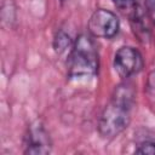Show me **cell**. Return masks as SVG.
I'll return each mask as SVG.
<instances>
[{"label":"cell","instance_id":"cell-9","mask_svg":"<svg viewBox=\"0 0 155 155\" xmlns=\"http://www.w3.org/2000/svg\"><path fill=\"white\" fill-rule=\"evenodd\" d=\"M144 4L149 18L153 22H155V0H144Z\"/></svg>","mask_w":155,"mask_h":155},{"label":"cell","instance_id":"cell-7","mask_svg":"<svg viewBox=\"0 0 155 155\" xmlns=\"http://www.w3.org/2000/svg\"><path fill=\"white\" fill-rule=\"evenodd\" d=\"M114 5L124 11V12H130L131 15L137 10V0H113Z\"/></svg>","mask_w":155,"mask_h":155},{"label":"cell","instance_id":"cell-10","mask_svg":"<svg viewBox=\"0 0 155 155\" xmlns=\"http://www.w3.org/2000/svg\"><path fill=\"white\" fill-rule=\"evenodd\" d=\"M147 88H148L149 93L155 94V70H153V71L148 75V80H147Z\"/></svg>","mask_w":155,"mask_h":155},{"label":"cell","instance_id":"cell-8","mask_svg":"<svg viewBox=\"0 0 155 155\" xmlns=\"http://www.w3.org/2000/svg\"><path fill=\"white\" fill-rule=\"evenodd\" d=\"M137 154H147V155H155V143L154 142H143L136 149Z\"/></svg>","mask_w":155,"mask_h":155},{"label":"cell","instance_id":"cell-2","mask_svg":"<svg viewBox=\"0 0 155 155\" xmlns=\"http://www.w3.org/2000/svg\"><path fill=\"white\" fill-rule=\"evenodd\" d=\"M98 67L99 58L94 41L86 34L79 35L68 56L69 78H91L97 74Z\"/></svg>","mask_w":155,"mask_h":155},{"label":"cell","instance_id":"cell-11","mask_svg":"<svg viewBox=\"0 0 155 155\" xmlns=\"http://www.w3.org/2000/svg\"><path fill=\"white\" fill-rule=\"evenodd\" d=\"M59 1H61V2H64V1H65V0H59Z\"/></svg>","mask_w":155,"mask_h":155},{"label":"cell","instance_id":"cell-1","mask_svg":"<svg viewBox=\"0 0 155 155\" xmlns=\"http://www.w3.org/2000/svg\"><path fill=\"white\" fill-rule=\"evenodd\" d=\"M133 104V88L126 84L119 85L101 115L98 122L99 134L103 138H114L124 132L130 125Z\"/></svg>","mask_w":155,"mask_h":155},{"label":"cell","instance_id":"cell-6","mask_svg":"<svg viewBox=\"0 0 155 155\" xmlns=\"http://www.w3.org/2000/svg\"><path fill=\"white\" fill-rule=\"evenodd\" d=\"M73 45H74V42L71 41L70 36L65 31L59 30L56 34L54 40H53V48L58 54H62V53L67 52V50H71Z\"/></svg>","mask_w":155,"mask_h":155},{"label":"cell","instance_id":"cell-4","mask_svg":"<svg viewBox=\"0 0 155 155\" xmlns=\"http://www.w3.org/2000/svg\"><path fill=\"white\" fill-rule=\"evenodd\" d=\"M143 57L138 50L131 46L120 47L114 56V69L121 78H130L143 69Z\"/></svg>","mask_w":155,"mask_h":155},{"label":"cell","instance_id":"cell-3","mask_svg":"<svg viewBox=\"0 0 155 155\" xmlns=\"http://www.w3.org/2000/svg\"><path fill=\"white\" fill-rule=\"evenodd\" d=\"M87 28L88 31L96 38L111 39L117 34L120 22L114 12L104 8H98L91 15Z\"/></svg>","mask_w":155,"mask_h":155},{"label":"cell","instance_id":"cell-5","mask_svg":"<svg viewBox=\"0 0 155 155\" xmlns=\"http://www.w3.org/2000/svg\"><path fill=\"white\" fill-rule=\"evenodd\" d=\"M51 139L40 121H34L24 136V154L44 155L51 151Z\"/></svg>","mask_w":155,"mask_h":155}]
</instances>
